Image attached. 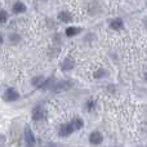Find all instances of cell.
Masks as SVG:
<instances>
[{
    "label": "cell",
    "mask_w": 147,
    "mask_h": 147,
    "mask_svg": "<svg viewBox=\"0 0 147 147\" xmlns=\"http://www.w3.org/2000/svg\"><path fill=\"white\" fill-rule=\"evenodd\" d=\"M3 98H4L5 101H9V102L16 101V99H18V92L16 90V89H13V88H8L7 90H5Z\"/></svg>",
    "instance_id": "1"
},
{
    "label": "cell",
    "mask_w": 147,
    "mask_h": 147,
    "mask_svg": "<svg viewBox=\"0 0 147 147\" xmlns=\"http://www.w3.org/2000/svg\"><path fill=\"white\" fill-rule=\"evenodd\" d=\"M25 140H26V145L27 147H34L35 146V137H34L32 132H31L30 128H26L25 130Z\"/></svg>",
    "instance_id": "2"
},
{
    "label": "cell",
    "mask_w": 147,
    "mask_h": 147,
    "mask_svg": "<svg viewBox=\"0 0 147 147\" xmlns=\"http://www.w3.org/2000/svg\"><path fill=\"white\" fill-rule=\"evenodd\" d=\"M74 125L72 123H70V124H65L61 127V129H59V134L62 136V137H67V136H70L71 133L74 132Z\"/></svg>",
    "instance_id": "3"
},
{
    "label": "cell",
    "mask_w": 147,
    "mask_h": 147,
    "mask_svg": "<svg viewBox=\"0 0 147 147\" xmlns=\"http://www.w3.org/2000/svg\"><path fill=\"white\" fill-rule=\"evenodd\" d=\"M44 116H45V112H44V110L41 109V107H36V109L34 110V112H32L34 120H38V121H40V120L44 119Z\"/></svg>",
    "instance_id": "4"
},
{
    "label": "cell",
    "mask_w": 147,
    "mask_h": 147,
    "mask_svg": "<svg viewBox=\"0 0 147 147\" xmlns=\"http://www.w3.org/2000/svg\"><path fill=\"white\" fill-rule=\"evenodd\" d=\"M89 141L93 145H98V143L102 142V134L99 132H93L90 134V137H89Z\"/></svg>",
    "instance_id": "5"
},
{
    "label": "cell",
    "mask_w": 147,
    "mask_h": 147,
    "mask_svg": "<svg viewBox=\"0 0 147 147\" xmlns=\"http://www.w3.org/2000/svg\"><path fill=\"white\" fill-rule=\"evenodd\" d=\"M110 27L114 28V30H120V28L123 27V21L119 20V18H116V20H112L111 22H110Z\"/></svg>",
    "instance_id": "6"
},
{
    "label": "cell",
    "mask_w": 147,
    "mask_h": 147,
    "mask_svg": "<svg viewBox=\"0 0 147 147\" xmlns=\"http://www.w3.org/2000/svg\"><path fill=\"white\" fill-rule=\"evenodd\" d=\"M25 10H26L25 4H23V3H21V1L16 3V4L13 5V12H14V13H22V12H25Z\"/></svg>",
    "instance_id": "7"
},
{
    "label": "cell",
    "mask_w": 147,
    "mask_h": 147,
    "mask_svg": "<svg viewBox=\"0 0 147 147\" xmlns=\"http://www.w3.org/2000/svg\"><path fill=\"white\" fill-rule=\"evenodd\" d=\"M74 67V59L72 58H66L65 62L62 63V69L63 70H71Z\"/></svg>",
    "instance_id": "8"
},
{
    "label": "cell",
    "mask_w": 147,
    "mask_h": 147,
    "mask_svg": "<svg viewBox=\"0 0 147 147\" xmlns=\"http://www.w3.org/2000/svg\"><path fill=\"white\" fill-rule=\"evenodd\" d=\"M72 125H74V129L78 130V129H80V128H83L84 123H83V120H81L80 117H75V119L72 120Z\"/></svg>",
    "instance_id": "9"
},
{
    "label": "cell",
    "mask_w": 147,
    "mask_h": 147,
    "mask_svg": "<svg viewBox=\"0 0 147 147\" xmlns=\"http://www.w3.org/2000/svg\"><path fill=\"white\" fill-rule=\"evenodd\" d=\"M58 18L62 21V22H70V21H71V16H70L67 12H62V13H59Z\"/></svg>",
    "instance_id": "10"
},
{
    "label": "cell",
    "mask_w": 147,
    "mask_h": 147,
    "mask_svg": "<svg viewBox=\"0 0 147 147\" xmlns=\"http://www.w3.org/2000/svg\"><path fill=\"white\" fill-rule=\"evenodd\" d=\"M79 32H80V30L76 28V27H69L66 30V35L67 36H75L76 34H79Z\"/></svg>",
    "instance_id": "11"
},
{
    "label": "cell",
    "mask_w": 147,
    "mask_h": 147,
    "mask_svg": "<svg viewBox=\"0 0 147 147\" xmlns=\"http://www.w3.org/2000/svg\"><path fill=\"white\" fill-rule=\"evenodd\" d=\"M8 20V14L5 10H0V23H4Z\"/></svg>",
    "instance_id": "12"
},
{
    "label": "cell",
    "mask_w": 147,
    "mask_h": 147,
    "mask_svg": "<svg viewBox=\"0 0 147 147\" xmlns=\"http://www.w3.org/2000/svg\"><path fill=\"white\" fill-rule=\"evenodd\" d=\"M106 74V71L105 70H98V71H96V74H94V76H96L97 79H99V78H102V76Z\"/></svg>",
    "instance_id": "13"
},
{
    "label": "cell",
    "mask_w": 147,
    "mask_h": 147,
    "mask_svg": "<svg viewBox=\"0 0 147 147\" xmlns=\"http://www.w3.org/2000/svg\"><path fill=\"white\" fill-rule=\"evenodd\" d=\"M93 106H94V102L92 101V99H90V101H88V103H86V107H88V110H92V109H93Z\"/></svg>",
    "instance_id": "14"
},
{
    "label": "cell",
    "mask_w": 147,
    "mask_h": 147,
    "mask_svg": "<svg viewBox=\"0 0 147 147\" xmlns=\"http://www.w3.org/2000/svg\"><path fill=\"white\" fill-rule=\"evenodd\" d=\"M3 43V38H1V35H0V44Z\"/></svg>",
    "instance_id": "15"
},
{
    "label": "cell",
    "mask_w": 147,
    "mask_h": 147,
    "mask_svg": "<svg viewBox=\"0 0 147 147\" xmlns=\"http://www.w3.org/2000/svg\"><path fill=\"white\" fill-rule=\"evenodd\" d=\"M146 78H147V74H146Z\"/></svg>",
    "instance_id": "16"
}]
</instances>
